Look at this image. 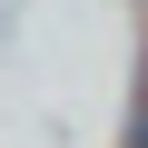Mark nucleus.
Returning <instances> with one entry per match:
<instances>
[{"label": "nucleus", "mask_w": 148, "mask_h": 148, "mask_svg": "<svg viewBox=\"0 0 148 148\" xmlns=\"http://www.w3.org/2000/svg\"><path fill=\"white\" fill-rule=\"evenodd\" d=\"M128 148H148V89H138V109H128Z\"/></svg>", "instance_id": "nucleus-1"}]
</instances>
